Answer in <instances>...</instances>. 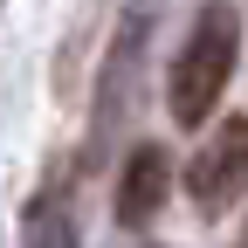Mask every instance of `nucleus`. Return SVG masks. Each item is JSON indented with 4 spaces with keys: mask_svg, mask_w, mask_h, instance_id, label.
I'll use <instances>...</instances> for the list:
<instances>
[{
    "mask_svg": "<svg viewBox=\"0 0 248 248\" xmlns=\"http://www.w3.org/2000/svg\"><path fill=\"white\" fill-rule=\"evenodd\" d=\"M186 193H193L200 214H228V207L248 193V117H228L221 131L193 152V166H186Z\"/></svg>",
    "mask_w": 248,
    "mask_h": 248,
    "instance_id": "f03ea898",
    "label": "nucleus"
},
{
    "mask_svg": "<svg viewBox=\"0 0 248 248\" xmlns=\"http://www.w3.org/2000/svg\"><path fill=\"white\" fill-rule=\"evenodd\" d=\"M28 248H76V228L62 207H35L28 214Z\"/></svg>",
    "mask_w": 248,
    "mask_h": 248,
    "instance_id": "20e7f679",
    "label": "nucleus"
},
{
    "mask_svg": "<svg viewBox=\"0 0 248 248\" xmlns=\"http://www.w3.org/2000/svg\"><path fill=\"white\" fill-rule=\"evenodd\" d=\"M166 186H172V159L159 145H138L124 159V179H117V221L124 228H145L152 214L166 207Z\"/></svg>",
    "mask_w": 248,
    "mask_h": 248,
    "instance_id": "7ed1b4c3",
    "label": "nucleus"
},
{
    "mask_svg": "<svg viewBox=\"0 0 248 248\" xmlns=\"http://www.w3.org/2000/svg\"><path fill=\"white\" fill-rule=\"evenodd\" d=\"M234 48H241L234 7H207L193 21V35H186L179 62H172V83H166V104H172V117L186 124V131L214 117V104H221V90L234 76Z\"/></svg>",
    "mask_w": 248,
    "mask_h": 248,
    "instance_id": "f257e3e1",
    "label": "nucleus"
},
{
    "mask_svg": "<svg viewBox=\"0 0 248 248\" xmlns=\"http://www.w3.org/2000/svg\"><path fill=\"white\" fill-rule=\"evenodd\" d=\"M241 248H248V234H241Z\"/></svg>",
    "mask_w": 248,
    "mask_h": 248,
    "instance_id": "39448f33",
    "label": "nucleus"
}]
</instances>
